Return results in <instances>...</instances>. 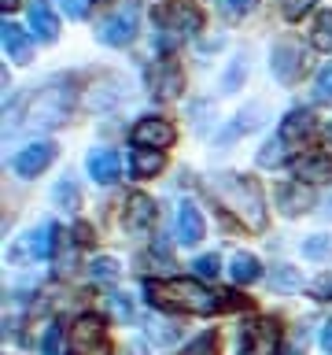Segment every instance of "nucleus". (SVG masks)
Segmentation results:
<instances>
[{"mask_svg":"<svg viewBox=\"0 0 332 355\" xmlns=\"http://www.w3.org/2000/svg\"><path fill=\"white\" fill-rule=\"evenodd\" d=\"M229 274H232V282H237V285H251V282H259L262 266H259V259H255L251 252H237V255H232Z\"/></svg>","mask_w":332,"mask_h":355,"instance_id":"obj_22","label":"nucleus"},{"mask_svg":"<svg viewBox=\"0 0 332 355\" xmlns=\"http://www.w3.org/2000/svg\"><path fill=\"white\" fill-rule=\"evenodd\" d=\"M314 100L317 104H332V63H325L314 78Z\"/></svg>","mask_w":332,"mask_h":355,"instance_id":"obj_24","label":"nucleus"},{"mask_svg":"<svg viewBox=\"0 0 332 355\" xmlns=\"http://www.w3.org/2000/svg\"><path fill=\"white\" fill-rule=\"evenodd\" d=\"M329 144H332V126H329Z\"/></svg>","mask_w":332,"mask_h":355,"instance_id":"obj_42","label":"nucleus"},{"mask_svg":"<svg viewBox=\"0 0 332 355\" xmlns=\"http://www.w3.org/2000/svg\"><path fill=\"white\" fill-rule=\"evenodd\" d=\"M26 19H30V26L33 33H37L41 41H55L59 37V19H55V11L48 0H33V4L26 8Z\"/></svg>","mask_w":332,"mask_h":355,"instance_id":"obj_16","label":"nucleus"},{"mask_svg":"<svg viewBox=\"0 0 332 355\" xmlns=\"http://www.w3.org/2000/svg\"><path fill=\"white\" fill-rule=\"evenodd\" d=\"M284 355H299V352H295V348H288V352H284Z\"/></svg>","mask_w":332,"mask_h":355,"instance_id":"obj_41","label":"nucleus"},{"mask_svg":"<svg viewBox=\"0 0 332 355\" xmlns=\"http://www.w3.org/2000/svg\"><path fill=\"white\" fill-rule=\"evenodd\" d=\"M55 196H59V200H71V204H77V193H74V185H59V189H55Z\"/></svg>","mask_w":332,"mask_h":355,"instance_id":"obj_38","label":"nucleus"},{"mask_svg":"<svg viewBox=\"0 0 332 355\" xmlns=\"http://www.w3.org/2000/svg\"><path fill=\"white\" fill-rule=\"evenodd\" d=\"M111 307H115V315H118V318H129V315H133L129 300H122V296H111Z\"/></svg>","mask_w":332,"mask_h":355,"instance_id":"obj_35","label":"nucleus"},{"mask_svg":"<svg viewBox=\"0 0 332 355\" xmlns=\"http://www.w3.org/2000/svg\"><path fill=\"white\" fill-rule=\"evenodd\" d=\"M177 137V130L170 126L166 119H140L137 126H133V144L137 148H170Z\"/></svg>","mask_w":332,"mask_h":355,"instance_id":"obj_6","label":"nucleus"},{"mask_svg":"<svg viewBox=\"0 0 332 355\" xmlns=\"http://www.w3.org/2000/svg\"><path fill=\"white\" fill-rule=\"evenodd\" d=\"M210 193H214L218 204H225L248 230H266V204H262V193H259V182H255V178L218 174L214 182H210Z\"/></svg>","mask_w":332,"mask_h":355,"instance_id":"obj_2","label":"nucleus"},{"mask_svg":"<svg viewBox=\"0 0 332 355\" xmlns=\"http://www.w3.org/2000/svg\"><path fill=\"white\" fill-rule=\"evenodd\" d=\"M214 352H218V340H214V333H203V337H196V340L185 348V355H214Z\"/></svg>","mask_w":332,"mask_h":355,"instance_id":"obj_29","label":"nucleus"},{"mask_svg":"<svg viewBox=\"0 0 332 355\" xmlns=\"http://www.w3.org/2000/svg\"><path fill=\"white\" fill-rule=\"evenodd\" d=\"M0 4H4V8H15V4H19V0H0Z\"/></svg>","mask_w":332,"mask_h":355,"instance_id":"obj_40","label":"nucleus"},{"mask_svg":"<svg viewBox=\"0 0 332 355\" xmlns=\"http://www.w3.org/2000/svg\"><path fill=\"white\" fill-rule=\"evenodd\" d=\"M255 4H259V0H225V11H229L232 19H240V15H248Z\"/></svg>","mask_w":332,"mask_h":355,"instance_id":"obj_34","label":"nucleus"},{"mask_svg":"<svg viewBox=\"0 0 332 355\" xmlns=\"http://www.w3.org/2000/svg\"><path fill=\"white\" fill-rule=\"evenodd\" d=\"M148 85H151V96L174 100L185 89V74H181V67H177V63L163 60V63H151L148 67Z\"/></svg>","mask_w":332,"mask_h":355,"instance_id":"obj_5","label":"nucleus"},{"mask_svg":"<svg viewBox=\"0 0 332 355\" xmlns=\"http://www.w3.org/2000/svg\"><path fill=\"white\" fill-rule=\"evenodd\" d=\"M155 222V204L144 193H133L126 200V215H122V226H126L129 233H144Z\"/></svg>","mask_w":332,"mask_h":355,"instance_id":"obj_13","label":"nucleus"},{"mask_svg":"<svg viewBox=\"0 0 332 355\" xmlns=\"http://www.w3.org/2000/svg\"><path fill=\"white\" fill-rule=\"evenodd\" d=\"M0 41H4L8 60H15V63H30V55H33V41H30V33L22 30L19 22H4V26H0Z\"/></svg>","mask_w":332,"mask_h":355,"instance_id":"obj_15","label":"nucleus"},{"mask_svg":"<svg viewBox=\"0 0 332 355\" xmlns=\"http://www.w3.org/2000/svg\"><path fill=\"white\" fill-rule=\"evenodd\" d=\"M74 355H111L107 340H96V344H71Z\"/></svg>","mask_w":332,"mask_h":355,"instance_id":"obj_32","label":"nucleus"},{"mask_svg":"<svg viewBox=\"0 0 332 355\" xmlns=\"http://www.w3.org/2000/svg\"><path fill=\"white\" fill-rule=\"evenodd\" d=\"M174 233H177V241H181V244H199V241H203L207 226H203V215H199L196 204H181V207H177Z\"/></svg>","mask_w":332,"mask_h":355,"instance_id":"obj_11","label":"nucleus"},{"mask_svg":"<svg viewBox=\"0 0 332 355\" xmlns=\"http://www.w3.org/2000/svg\"><path fill=\"white\" fill-rule=\"evenodd\" d=\"M310 133H314V115L303 111V107H295V111H288V115L281 119V133H277V137L295 148V144H303Z\"/></svg>","mask_w":332,"mask_h":355,"instance_id":"obj_14","label":"nucleus"},{"mask_svg":"<svg viewBox=\"0 0 332 355\" xmlns=\"http://www.w3.org/2000/svg\"><path fill=\"white\" fill-rule=\"evenodd\" d=\"M74 233H77V241H82V244H89V241H93V230H89L85 222H82V226H77Z\"/></svg>","mask_w":332,"mask_h":355,"instance_id":"obj_39","label":"nucleus"},{"mask_svg":"<svg viewBox=\"0 0 332 355\" xmlns=\"http://www.w3.org/2000/svg\"><path fill=\"white\" fill-rule=\"evenodd\" d=\"M273 344H277V329L270 322H259V326H248L240 333V352L243 355H262V352H270Z\"/></svg>","mask_w":332,"mask_h":355,"instance_id":"obj_17","label":"nucleus"},{"mask_svg":"<svg viewBox=\"0 0 332 355\" xmlns=\"http://www.w3.org/2000/svg\"><path fill=\"white\" fill-rule=\"evenodd\" d=\"M277 285H281V288H295V285H299V277L284 266V270H277Z\"/></svg>","mask_w":332,"mask_h":355,"instance_id":"obj_36","label":"nucleus"},{"mask_svg":"<svg viewBox=\"0 0 332 355\" xmlns=\"http://www.w3.org/2000/svg\"><path fill=\"white\" fill-rule=\"evenodd\" d=\"M321 352L332 355V318L325 322V326H321Z\"/></svg>","mask_w":332,"mask_h":355,"instance_id":"obj_37","label":"nucleus"},{"mask_svg":"<svg viewBox=\"0 0 332 355\" xmlns=\"http://www.w3.org/2000/svg\"><path fill=\"white\" fill-rule=\"evenodd\" d=\"M63 352V329L59 326H48L41 337V355H59Z\"/></svg>","mask_w":332,"mask_h":355,"instance_id":"obj_27","label":"nucleus"},{"mask_svg":"<svg viewBox=\"0 0 332 355\" xmlns=\"http://www.w3.org/2000/svg\"><path fill=\"white\" fill-rule=\"evenodd\" d=\"M225 293H210L192 277H170V282H148V304L163 311H185V315H214L225 307Z\"/></svg>","mask_w":332,"mask_h":355,"instance_id":"obj_1","label":"nucleus"},{"mask_svg":"<svg viewBox=\"0 0 332 355\" xmlns=\"http://www.w3.org/2000/svg\"><path fill=\"white\" fill-rule=\"evenodd\" d=\"M137 19H140V4L137 0H126L115 15H107L96 26V37L104 44H111V49H126V44L137 37Z\"/></svg>","mask_w":332,"mask_h":355,"instance_id":"obj_3","label":"nucleus"},{"mask_svg":"<svg viewBox=\"0 0 332 355\" xmlns=\"http://www.w3.org/2000/svg\"><path fill=\"white\" fill-rule=\"evenodd\" d=\"M59 4H63V11L71 19H85L89 15V0H59Z\"/></svg>","mask_w":332,"mask_h":355,"instance_id":"obj_33","label":"nucleus"},{"mask_svg":"<svg viewBox=\"0 0 332 355\" xmlns=\"http://www.w3.org/2000/svg\"><path fill=\"white\" fill-rule=\"evenodd\" d=\"M299 182H332V155L325 152H306L292 163Z\"/></svg>","mask_w":332,"mask_h":355,"instance_id":"obj_12","label":"nucleus"},{"mask_svg":"<svg viewBox=\"0 0 332 355\" xmlns=\"http://www.w3.org/2000/svg\"><path fill=\"white\" fill-rule=\"evenodd\" d=\"M310 296L314 300H332V270H325L314 285H310Z\"/></svg>","mask_w":332,"mask_h":355,"instance_id":"obj_31","label":"nucleus"},{"mask_svg":"<svg viewBox=\"0 0 332 355\" xmlns=\"http://www.w3.org/2000/svg\"><path fill=\"white\" fill-rule=\"evenodd\" d=\"M310 44L317 52H332V11H321L314 30H310Z\"/></svg>","mask_w":332,"mask_h":355,"instance_id":"obj_23","label":"nucleus"},{"mask_svg":"<svg viewBox=\"0 0 332 355\" xmlns=\"http://www.w3.org/2000/svg\"><path fill=\"white\" fill-rule=\"evenodd\" d=\"M277 204H281L284 215H299V211H306L310 204H314V196L303 189V182H295V185H281V189H277Z\"/></svg>","mask_w":332,"mask_h":355,"instance_id":"obj_20","label":"nucleus"},{"mask_svg":"<svg viewBox=\"0 0 332 355\" xmlns=\"http://www.w3.org/2000/svg\"><path fill=\"white\" fill-rule=\"evenodd\" d=\"M284 163V141H266L262 152H259V166H281Z\"/></svg>","mask_w":332,"mask_h":355,"instance_id":"obj_25","label":"nucleus"},{"mask_svg":"<svg viewBox=\"0 0 332 355\" xmlns=\"http://www.w3.org/2000/svg\"><path fill=\"white\" fill-rule=\"evenodd\" d=\"M85 166H89V178H93V182L111 185L118 178V171H122V159H118L115 148H93L89 159H85Z\"/></svg>","mask_w":332,"mask_h":355,"instance_id":"obj_10","label":"nucleus"},{"mask_svg":"<svg viewBox=\"0 0 332 355\" xmlns=\"http://www.w3.org/2000/svg\"><path fill=\"white\" fill-rule=\"evenodd\" d=\"M104 340V318L100 315H82L71 326V344H96Z\"/></svg>","mask_w":332,"mask_h":355,"instance_id":"obj_21","label":"nucleus"},{"mask_svg":"<svg viewBox=\"0 0 332 355\" xmlns=\"http://www.w3.org/2000/svg\"><path fill=\"white\" fill-rule=\"evenodd\" d=\"M155 22L166 30V33H196L199 30V11L192 4H185V0H174L170 8H163Z\"/></svg>","mask_w":332,"mask_h":355,"instance_id":"obj_8","label":"nucleus"},{"mask_svg":"<svg viewBox=\"0 0 332 355\" xmlns=\"http://www.w3.org/2000/svg\"><path fill=\"white\" fill-rule=\"evenodd\" d=\"M192 266H196V274H199V277H218V270H221V259H218L214 252H207V255H199V259H196Z\"/></svg>","mask_w":332,"mask_h":355,"instance_id":"obj_28","label":"nucleus"},{"mask_svg":"<svg viewBox=\"0 0 332 355\" xmlns=\"http://www.w3.org/2000/svg\"><path fill=\"white\" fill-rule=\"evenodd\" d=\"M52 248H55V226L52 222H44V226L30 230L26 237H22V252L33 255V259H48Z\"/></svg>","mask_w":332,"mask_h":355,"instance_id":"obj_18","label":"nucleus"},{"mask_svg":"<svg viewBox=\"0 0 332 355\" xmlns=\"http://www.w3.org/2000/svg\"><path fill=\"white\" fill-rule=\"evenodd\" d=\"M163 166H166V155L159 148H137V152H133V159H129L133 178H155Z\"/></svg>","mask_w":332,"mask_h":355,"instance_id":"obj_19","label":"nucleus"},{"mask_svg":"<svg viewBox=\"0 0 332 355\" xmlns=\"http://www.w3.org/2000/svg\"><path fill=\"white\" fill-rule=\"evenodd\" d=\"M93 277H96V282H115V277H118V263L111 259V255H100V259H93Z\"/></svg>","mask_w":332,"mask_h":355,"instance_id":"obj_26","label":"nucleus"},{"mask_svg":"<svg viewBox=\"0 0 332 355\" xmlns=\"http://www.w3.org/2000/svg\"><path fill=\"white\" fill-rule=\"evenodd\" d=\"M66 115V93L63 89H44L33 96V104L26 111V126H59Z\"/></svg>","mask_w":332,"mask_h":355,"instance_id":"obj_4","label":"nucleus"},{"mask_svg":"<svg viewBox=\"0 0 332 355\" xmlns=\"http://www.w3.org/2000/svg\"><path fill=\"white\" fill-rule=\"evenodd\" d=\"M270 67H273V74L281 78V82H295L299 71H303V49H299V44H292V41L273 44Z\"/></svg>","mask_w":332,"mask_h":355,"instance_id":"obj_9","label":"nucleus"},{"mask_svg":"<svg viewBox=\"0 0 332 355\" xmlns=\"http://www.w3.org/2000/svg\"><path fill=\"white\" fill-rule=\"evenodd\" d=\"M52 159H55V144L52 141H33V144H26V148L15 155V163H11V166H15L19 178H37Z\"/></svg>","mask_w":332,"mask_h":355,"instance_id":"obj_7","label":"nucleus"},{"mask_svg":"<svg viewBox=\"0 0 332 355\" xmlns=\"http://www.w3.org/2000/svg\"><path fill=\"white\" fill-rule=\"evenodd\" d=\"M314 4H317V0H281V11H284V19L295 22V19H303Z\"/></svg>","mask_w":332,"mask_h":355,"instance_id":"obj_30","label":"nucleus"}]
</instances>
